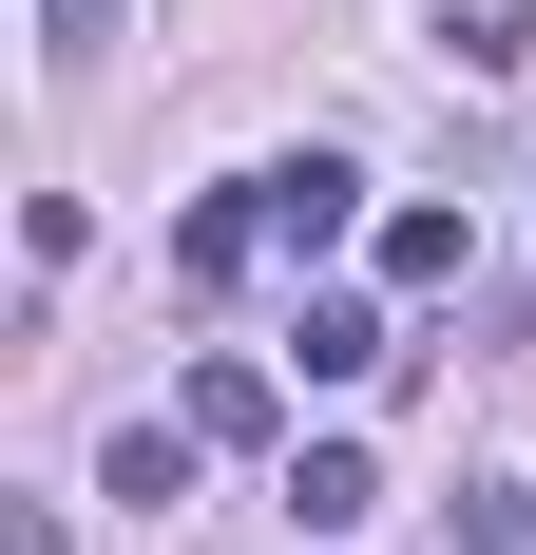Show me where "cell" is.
I'll use <instances>...</instances> for the list:
<instances>
[{"mask_svg": "<svg viewBox=\"0 0 536 555\" xmlns=\"http://www.w3.org/2000/svg\"><path fill=\"white\" fill-rule=\"evenodd\" d=\"M192 460H212L192 422H115V460H97V499H135V517H173V499H192Z\"/></svg>", "mask_w": 536, "mask_h": 555, "instance_id": "4", "label": "cell"}, {"mask_svg": "<svg viewBox=\"0 0 536 555\" xmlns=\"http://www.w3.org/2000/svg\"><path fill=\"white\" fill-rule=\"evenodd\" d=\"M460 555H536V479L518 499H460Z\"/></svg>", "mask_w": 536, "mask_h": 555, "instance_id": "8", "label": "cell"}, {"mask_svg": "<svg viewBox=\"0 0 536 555\" xmlns=\"http://www.w3.org/2000/svg\"><path fill=\"white\" fill-rule=\"evenodd\" d=\"M39 39H58V57H97V39H115V0H39Z\"/></svg>", "mask_w": 536, "mask_h": 555, "instance_id": "9", "label": "cell"}, {"mask_svg": "<svg viewBox=\"0 0 536 555\" xmlns=\"http://www.w3.org/2000/svg\"><path fill=\"white\" fill-rule=\"evenodd\" d=\"M288 364H307V384H383L403 345H383V307H365V287H307V307H288Z\"/></svg>", "mask_w": 536, "mask_h": 555, "instance_id": "3", "label": "cell"}, {"mask_svg": "<svg viewBox=\"0 0 536 555\" xmlns=\"http://www.w3.org/2000/svg\"><path fill=\"white\" fill-rule=\"evenodd\" d=\"M173 422H192V441H212V460H250L268 422H288V384H268L250 345H212V364H192V384H173Z\"/></svg>", "mask_w": 536, "mask_h": 555, "instance_id": "2", "label": "cell"}, {"mask_svg": "<svg viewBox=\"0 0 536 555\" xmlns=\"http://www.w3.org/2000/svg\"><path fill=\"white\" fill-rule=\"evenodd\" d=\"M460 269H480L460 211H383V287H460Z\"/></svg>", "mask_w": 536, "mask_h": 555, "instance_id": "6", "label": "cell"}, {"mask_svg": "<svg viewBox=\"0 0 536 555\" xmlns=\"http://www.w3.org/2000/svg\"><path fill=\"white\" fill-rule=\"evenodd\" d=\"M0 555H58V517H39V499H20V517H0Z\"/></svg>", "mask_w": 536, "mask_h": 555, "instance_id": "10", "label": "cell"}, {"mask_svg": "<svg viewBox=\"0 0 536 555\" xmlns=\"http://www.w3.org/2000/svg\"><path fill=\"white\" fill-rule=\"evenodd\" d=\"M250 230L288 249V269H326V249L365 230V172H345V154H268V172H250Z\"/></svg>", "mask_w": 536, "mask_h": 555, "instance_id": "1", "label": "cell"}, {"mask_svg": "<svg viewBox=\"0 0 536 555\" xmlns=\"http://www.w3.org/2000/svg\"><path fill=\"white\" fill-rule=\"evenodd\" d=\"M288 517H307V537H365V517H383V460L365 441H307V460H288Z\"/></svg>", "mask_w": 536, "mask_h": 555, "instance_id": "5", "label": "cell"}, {"mask_svg": "<svg viewBox=\"0 0 536 555\" xmlns=\"http://www.w3.org/2000/svg\"><path fill=\"white\" fill-rule=\"evenodd\" d=\"M250 249H268V230H250V192H212V211L173 230V269H192V287H230V269H250Z\"/></svg>", "mask_w": 536, "mask_h": 555, "instance_id": "7", "label": "cell"}]
</instances>
